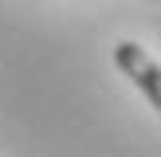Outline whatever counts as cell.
Instances as JSON below:
<instances>
[{
  "mask_svg": "<svg viewBox=\"0 0 161 157\" xmlns=\"http://www.w3.org/2000/svg\"><path fill=\"white\" fill-rule=\"evenodd\" d=\"M114 63H118V71L149 98V106L161 110V63L153 59V55H149L142 43H134V39H122V43H114Z\"/></svg>",
  "mask_w": 161,
  "mask_h": 157,
  "instance_id": "1",
  "label": "cell"
}]
</instances>
